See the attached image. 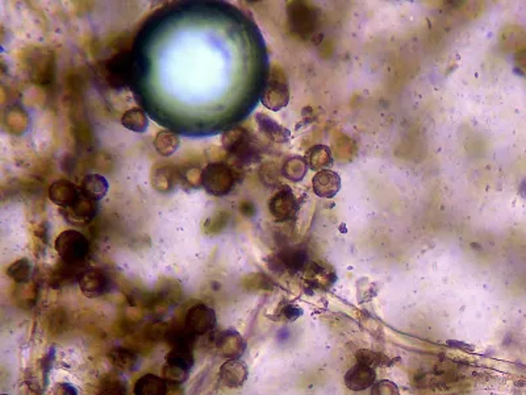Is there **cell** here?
Returning <instances> with one entry per match:
<instances>
[{"label": "cell", "mask_w": 526, "mask_h": 395, "mask_svg": "<svg viewBox=\"0 0 526 395\" xmlns=\"http://www.w3.org/2000/svg\"><path fill=\"white\" fill-rule=\"evenodd\" d=\"M237 178L236 169L223 162H209L203 169V187L214 196H225L233 190Z\"/></svg>", "instance_id": "cell-1"}, {"label": "cell", "mask_w": 526, "mask_h": 395, "mask_svg": "<svg viewBox=\"0 0 526 395\" xmlns=\"http://www.w3.org/2000/svg\"><path fill=\"white\" fill-rule=\"evenodd\" d=\"M54 248L63 263L81 265L90 253V241L79 231L67 229L58 235Z\"/></svg>", "instance_id": "cell-2"}, {"label": "cell", "mask_w": 526, "mask_h": 395, "mask_svg": "<svg viewBox=\"0 0 526 395\" xmlns=\"http://www.w3.org/2000/svg\"><path fill=\"white\" fill-rule=\"evenodd\" d=\"M221 144L228 156L232 157L237 164H249L258 158L251 136L245 128L234 127L224 132Z\"/></svg>", "instance_id": "cell-3"}, {"label": "cell", "mask_w": 526, "mask_h": 395, "mask_svg": "<svg viewBox=\"0 0 526 395\" xmlns=\"http://www.w3.org/2000/svg\"><path fill=\"white\" fill-rule=\"evenodd\" d=\"M288 26L301 38L311 36L319 24V11L304 1H292L287 7Z\"/></svg>", "instance_id": "cell-4"}, {"label": "cell", "mask_w": 526, "mask_h": 395, "mask_svg": "<svg viewBox=\"0 0 526 395\" xmlns=\"http://www.w3.org/2000/svg\"><path fill=\"white\" fill-rule=\"evenodd\" d=\"M192 349L173 348L166 357V362L162 371L164 378L174 385H180L187 381L192 369Z\"/></svg>", "instance_id": "cell-5"}, {"label": "cell", "mask_w": 526, "mask_h": 395, "mask_svg": "<svg viewBox=\"0 0 526 395\" xmlns=\"http://www.w3.org/2000/svg\"><path fill=\"white\" fill-rule=\"evenodd\" d=\"M26 70L36 84H47L51 81L54 72V54L48 49H35L26 59Z\"/></svg>", "instance_id": "cell-6"}, {"label": "cell", "mask_w": 526, "mask_h": 395, "mask_svg": "<svg viewBox=\"0 0 526 395\" xmlns=\"http://www.w3.org/2000/svg\"><path fill=\"white\" fill-rule=\"evenodd\" d=\"M269 265L276 272L296 273L308 266V253L298 247L285 248L270 257Z\"/></svg>", "instance_id": "cell-7"}, {"label": "cell", "mask_w": 526, "mask_h": 395, "mask_svg": "<svg viewBox=\"0 0 526 395\" xmlns=\"http://www.w3.org/2000/svg\"><path fill=\"white\" fill-rule=\"evenodd\" d=\"M106 81L113 88H122L131 81L133 59L128 53H119L106 63Z\"/></svg>", "instance_id": "cell-8"}, {"label": "cell", "mask_w": 526, "mask_h": 395, "mask_svg": "<svg viewBox=\"0 0 526 395\" xmlns=\"http://www.w3.org/2000/svg\"><path fill=\"white\" fill-rule=\"evenodd\" d=\"M184 322L186 328H189L193 335H205L215 328L216 313L212 307L198 303L187 311Z\"/></svg>", "instance_id": "cell-9"}, {"label": "cell", "mask_w": 526, "mask_h": 395, "mask_svg": "<svg viewBox=\"0 0 526 395\" xmlns=\"http://www.w3.org/2000/svg\"><path fill=\"white\" fill-rule=\"evenodd\" d=\"M96 214V202L86 198L84 195H81V198L70 207L61 208V215L72 227H84L90 224L95 219Z\"/></svg>", "instance_id": "cell-10"}, {"label": "cell", "mask_w": 526, "mask_h": 395, "mask_svg": "<svg viewBox=\"0 0 526 395\" xmlns=\"http://www.w3.org/2000/svg\"><path fill=\"white\" fill-rule=\"evenodd\" d=\"M289 99L288 84L280 74L274 72L271 79L267 82L263 90L262 104L271 111H279L286 107Z\"/></svg>", "instance_id": "cell-11"}, {"label": "cell", "mask_w": 526, "mask_h": 395, "mask_svg": "<svg viewBox=\"0 0 526 395\" xmlns=\"http://www.w3.org/2000/svg\"><path fill=\"white\" fill-rule=\"evenodd\" d=\"M81 291L87 298H99L108 293L111 288V279L103 269L93 268L84 270L78 281Z\"/></svg>", "instance_id": "cell-12"}, {"label": "cell", "mask_w": 526, "mask_h": 395, "mask_svg": "<svg viewBox=\"0 0 526 395\" xmlns=\"http://www.w3.org/2000/svg\"><path fill=\"white\" fill-rule=\"evenodd\" d=\"M270 214L279 222H286L292 219L298 211V201L295 194L287 187L279 190L269 202Z\"/></svg>", "instance_id": "cell-13"}, {"label": "cell", "mask_w": 526, "mask_h": 395, "mask_svg": "<svg viewBox=\"0 0 526 395\" xmlns=\"http://www.w3.org/2000/svg\"><path fill=\"white\" fill-rule=\"evenodd\" d=\"M217 349L228 359H239L246 350V340L234 330L223 331L216 340Z\"/></svg>", "instance_id": "cell-14"}, {"label": "cell", "mask_w": 526, "mask_h": 395, "mask_svg": "<svg viewBox=\"0 0 526 395\" xmlns=\"http://www.w3.org/2000/svg\"><path fill=\"white\" fill-rule=\"evenodd\" d=\"M81 190L67 180H54L49 187V198L60 208H67L81 198Z\"/></svg>", "instance_id": "cell-15"}, {"label": "cell", "mask_w": 526, "mask_h": 395, "mask_svg": "<svg viewBox=\"0 0 526 395\" xmlns=\"http://www.w3.org/2000/svg\"><path fill=\"white\" fill-rule=\"evenodd\" d=\"M375 378H376V374L374 368L358 362L357 365H354L353 368L347 371L345 374V383H346L347 389L353 392H363L374 386Z\"/></svg>", "instance_id": "cell-16"}, {"label": "cell", "mask_w": 526, "mask_h": 395, "mask_svg": "<svg viewBox=\"0 0 526 395\" xmlns=\"http://www.w3.org/2000/svg\"><path fill=\"white\" fill-rule=\"evenodd\" d=\"M312 187L320 198H333L341 189V178L333 170H320L312 180Z\"/></svg>", "instance_id": "cell-17"}, {"label": "cell", "mask_w": 526, "mask_h": 395, "mask_svg": "<svg viewBox=\"0 0 526 395\" xmlns=\"http://www.w3.org/2000/svg\"><path fill=\"white\" fill-rule=\"evenodd\" d=\"M249 375L248 366L239 359H228L220 368V380L224 386L237 389L246 382Z\"/></svg>", "instance_id": "cell-18"}, {"label": "cell", "mask_w": 526, "mask_h": 395, "mask_svg": "<svg viewBox=\"0 0 526 395\" xmlns=\"http://www.w3.org/2000/svg\"><path fill=\"white\" fill-rule=\"evenodd\" d=\"M180 185V169L174 166H157L152 171V186L157 192L168 194Z\"/></svg>", "instance_id": "cell-19"}, {"label": "cell", "mask_w": 526, "mask_h": 395, "mask_svg": "<svg viewBox=\"0 0 526 395\" xmlns=\"http://www.w3.org/2000/svg\"><path fill=\"white\" fill-rule=\"evenodd\" d=\"M108 192H109V182L106 180V177L100 174L86 176L82 180V185H81L82 195L94 201L96 203L104 199L107 196Z\"/></svg>", "instance_id": "cell-20"}, {"label": "cell", "mask_w": 526, "mask_h": 395, "mask_svg": "<svg viewBox=\"0 0 526 395\" xmlns=\"http://www.w3.org/2000/svg\"><path fill=\"white\" fill-rule=\"evenodd\" d=\"M307 281L313 288H330L335 281L333 269L324 263H312L307 266Z\"/></svg>", "instance_id": "cell-21"}, {"label": "cell", "mask_w": 526, "mask_h": 395, "mask_svg": "<svg viewBox=\"0 0 526 395\" xmlns=\"http://www.w3.org/2000/svg\"><path fill=\"white\" fill-rule=\"evenodd\" d=\"M255 121L258 124L260 131L262 132L264 136H267L271 141L279 143V144L287 143L289 139V131L285 127H282L280 124H278L276 120L271 119L269 115L257 114Z\"/></svg>", "instance_id": "cell-22"}, {"label": "cell", "mask_w": 526, "mask_h": 395, "mask_svg": "<svg viewBox=\"0 0 526 395\" xmlns=\"http://www.w3.org/2000/svg\"><path fill=\"white\" fill-rule=\"evenodd\" d=\"M168 385L156 374L148 373L137 380L134 395H168Z\"/></svg>", "instance_id": "cell-23"}, {"label": "cell", "mask_w": 526, "mask_h": 395, "mask_svg": "<svg viewBox=\"0 0 526 395\" xmlns=\"http://www.w3.org/2000/svg\"><path fill=\"white\" fill-rule=\"evenodd\" d=\"M305 161L308 164V168L320 171V170H325L326 166H329L333 162V157L328 146L314 145L307 152Z\"/></svg>", "instance_id": "cell-24"}, {"label": "cell", "mask_w": 526, "mask_h": 395, "mask_svg": "<svg viewBox=\"0 0 526 395\" xmlns=\"http://www.w3.org/2000/svg\"><path fill=\"white\" fill-rule=\"evenodd\" d=\"M154 149L159 156H173L180 149V137L174 132H159L154 137Z\"/></svg>", "instance_id": "cell-25"}, {"label": "cell", "mask_w": 526, "mask_h": 395, "mask_svg": "<svg viewBox=\"0 0 526 395\" xmlns=\"http://www.w3.org/2000/svg\"><path fill=\"white\" fill-rule=\"evenodd\" d=\"M121 124L128 131L134 132V133H144L149 127V120H148V116L145 115L143 109L134 107L128 109L122 115Z\"/></svg>", "instance_id": "cell-26"}, {"label": "cell", "mask_w": 526, "mask_h": 395, "mask_svg": "<svg viewBox=\"0 0 526 395\" xmlns=\"http://www.w3.org/2000/svg\"><path fill=\"white\" fill-rule=\"evenodd\" d=\"M180 187L195 190L203 186V170L196 165H186L180 169Z\"/></svg>", "instance_id": "cell-27"}, {"label": "cell", "mask_w": 526, "mask_h": 395, "mask_svg": "<svg viewBox=\"0 0 526 395\" xmlns=\"http://www.w3.org/2000/svg\"><path fill=\"white\" fill-rule=\"evenodd\" d=\"M308 170V164L305 158L303 157H289L285 161L283 168H282V174L292 182H299L303 180L307 174Z\"/></svg>", "instance_id": "cell-28"}, {"label": "cell", "mask_w": 526, "mask_h": 395, "mask_svg": "<svg viewBox=\"0 0 526 395\" xmlns=\"http://www.w3.org/2000/svg\"><path fill=\"white\" fill-rule=\"evenodd\" d=\"M33 273V266L28 258H20L8 266L7 274L19 285H25L31 282V277Z\"/></svg>", "instance_id": "cell-29"}, {"label": "cell", "mask_w": 526, "mask_h": 395, "mask_svg": "<svg viewBox=\"0 0 526 395\" xmlns=\"http://www.w3.org/2000/svg\"><path fill=\"white\" fill-rule=\"evenodd\" d=\"M109 359L116 368L124 371H132L138 362L137 353L128 348H118L112 350V353L109 355Z\"/></svg>", "instance_id": "cell-30"}, {"label": "cell", "mask_w": 526, "mask_h": 395, "mask_svg": "<svg viewBox=\"0 0 526 395\" xmlns=\"http://www.w3.org/2000/svg\"><path fill=\"white\" fill-rule=\"evenodd\" d=\"M357 359L360 364L369 365L371 368L375 369V366H382V365H391V361L387 359L382 353L371 352V350H359L357 353Z\"/></svg>", "instance_id": "cell-31"}, {"label": "cell", "mask_w": 526, "mask_h": 395, "mask_svg": "<svg viewBox=\"0 0 526 395\" xmlns=\"http://www.w3.org/2000/svg\"><path fill=\"white\" fill-rule=\"evenodd\" d=\"M301 315V309L291 302H283L276 310V318L280 320L292 322L296 320Z\"/></svg>", "instance_id": "cell-32"}, {"label": "cell", "mask_w": 526, "mask_h": 395, "mask_svg": "<svg viewBox=\"0 0 526 395\" xmlns=\"http://www.w3.org/2000/svg\"><path fill=\"white\" fill-rule=\"evenodd\" d=\"M227 223L228 214H225V212H221V214L216 215L215 217H212V219H208L207 223H205V226H204L205 233H208V235H215V233H218L223 228L227 226Z\"/></svg>", "instance_id": "cell-33"}, {"label": "cell", "mask_w": 526, "mask_h": 395, "mask_svg": "<svg viewBox=\"0 0 526 395\" xmlns=\"http://www.w3.org/2000/svg\"><path fill=\"white\" fill-rule=\"evenodd\" d=\"M371 395H399V390L394 383L390 381H381L372 386Z\"/></svg>", "instance_id": "cell-34"}, {"label": "cell", "mask_w": 526, "mask_h": 395, "mask_svg": "<svg viewBox=\"0 0 526 395\" xmlns=\"http://www.w3.org/2000/svg\"><path fill=\"white\" fill-rule=\"evenodd\" d=\"M99 395H127V387L119 381H109L103 385Z\"/></svg>", "instance_id": "cell-35"}, {"label": "cell", "mask_w": 526, "mask_h": 395, "mask_svg": "<svg viewBox=\"0 0 526 395\" xmlns=\"http://www.w3.org/2000/svg\"><path fill=\"white\" fill-rule=\"evenodd\" d=\"M168 330H170V327L168 324L157 322V323L150 324L146 331H148V335L150 336L152 339L162 340V339H166Z\"/></svg>", "instance_id": "cell-36"}, {"label": "cell", "mask_w": 526, "mask_h": 395, "mask_svg": "<svg viewBox=\"0 0 526 395\" xmlns=\"http://www.w3.org/2000/svg\"><path fill=\"white\" fill-rule=\"evenodd\" d=\"M53 395H78V390L72 383L60 382L54 386Z\"/></svg>", "instance_id": "cell-37"}, {"label": "cell", "mask_w": 526, "mask_h": 395, "mask_svg": "<svg viewBox=\"0 0 526 395\" xmlns=\"http://www.w3.org/2000/svg\"><path fill=\"white\" fill-rule=\"evenodd\" d=\"M239 212L242 215L246 216V217H251V216H254V214H255V207H254V204L248 202V201L241 202L239 203Z\"/></svg>", "instance_id": "cell-38"}, {"label": "cell", "mask_w": 526, "mask_h": 395, "mask_svg": "<svg viewBox=\"0 0 526 395\" xmlns=\"http://www.w3.org/2000/svg\"><path fill=\"white\" fill-rule=\"evenodd\" d=\"M1 395H8V394H1Z\"/></svg>", "instance_id": "cell-39"}]
</instances>
